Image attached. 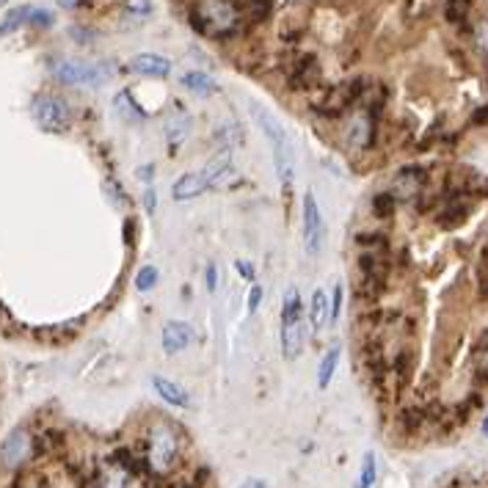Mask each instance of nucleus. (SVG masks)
I'll use <instances>...</instances> for the list:
<instances>
[{"mask_svg": "<svg viewBox=\"0 0 488 488\" xmlns=\"http://www.w3.org/2000/svg\"><path fill=\"white\" fill-rule=\"evenodd\" d=\"M281 351L284 358H295L304 351V314H301V298L298 290H287L284 309H281Z\"/></svg>", "mask_w": 488, "mask_h": 488, "instance_id": "nucleus-4", "label": "nucleus"}, {"mask_svg": "<svg viewBox=\"0 0 488 488\" xmlns=\"http://www.w3.org/2000/svg\"><path fill=\"white\" fill-rule=\"evenodd\" d=\"M3 3H6V0H0V6H3Z\"/></svg>", "mask_w": 488, "mask_h": 488, "instance_id": "nucleus-43", "label": "nucleus"}, {"mask_svg": "<svg viewBox=\"0 0 488 488\" xmlns=\"http://www.w3.org/2000/svg\"><path fill=\"white\" fill-rule=\"evenodd\" d=\"M50 69L67 86H102L116 72V67L113 64H105V61L86 64V61H64V58L61 61H53Z\"/></svg>", "mask_w": 488, "mask_h": 488, "instance_id": "nucleus-3", "label": "nucleus"}, {"mask_svg": "<svg viewBox=\"0 0 488 488\" xmlns=\"http://www.w3.org/2000/svg\"><path fill=\"white\" fill-rule=\"evenodd\" d=\"M240 488H267V486H265V480H246Z\"/></svg>", "mask_w": 488, "mask_h": 488, "instance_id": "nucleus-38", "label": "nucleus"}, {"mask_svg": "<svg viewBox=\"0 0 488 488\" xmlns=\"http://www.w3.org/2000/svg\"><path fill=\"white\" fill-rule=\"evenodd\" d=\"M152 389L160 395V398L166 400L169 405H177V408H185L190 398H188V392L174 384V381H169V378H163V375H152Z\"/></svg>", "mask_w": 488, "mask_h": 488, "instance_id": "nucleus-15", "label": "nucleus"}, {"mask_svg": "<svg viewBox=\"0 0 488 488\" xmlns=\"http://www.w3.org/2000/svg\"><path fill=\"white\" fill-rule=\"evenodd\" d=\"M185 130H188V122H185V119H179V116H174V119H169V122H166V135H169V141H172L174 146H177V144H182Z\"/></svg>", "mask_w": 488, "mask_h": 488, "instance_id": "nucleus-26", "label": "nucleus"}, {"mask_svg": "<svg viewBox=\"0 0 488 488\" xmlns=\"http://www.w3.org/2000/svg\"><path fill=\"white\" fill-rule=\"evenodd\" d=\"M375 141V113H370L367 108L354 111L345 122V144L351 149H367Z\"/></svg>", "mask_w": 488, "mask_h": 488, "instance_id": "nucleus-7", "label": "nucleus"}, {"mask_svg": "<svg viewBox=\"0 0 488 488\" xmlns=\"http://www.w3.org/2000/svg\"><path fill=\"white\" fill-rule=\"evenodd\" d=\"M477 378L488 384V348L480 354V358H477Z\"/></svg>", "mask_w": 488, "mask_h": 488, "instance_id": "nucleus-32", "label": "nucleus"}, {"mask_svg": "<svg viewBox=\"0 0 488 488\" xmlns=\"http://www.w3.org/2000/svg\"><path fill=\"white\" fill-rule=\"evenodd\" d=\"M125 11H127L130 17L144 20V17L152 14V0H125Z\"/></svg>", "mask_w": 488, "mask_h": 488, "instance_id": "nucleus-27", "label": "nucleus"}, {"mask_svg": "<svg viewBox=\"0 0 488 488\" xmlns=\"http://www.w3.org/2000/svg\"><path fill=\"white\" fill-rule=\"evenodd\" d=\"M177 452L179 442L169 425H155L149 431V449H146V455H149V466L155 472H160V475L169 472L174 466V461H177Z\"/></svg>", "mask_w": 488, "mask_h": 488, "instance_id": "nucleus-6", "label": "nucleus"}, {"mask_svg": "<svg viewBox=\"0 0 488 488\" xmlns=\"http://www.w3.org/2000/svg\"><path fill=\"white\" fill-rule=\"evenodd\" d=\"M287 81H290V89L307 91L314 89L320 83V64L312 53H298L287 69Z\"/></svg>", "mask_w": 488, "mask_h": 488, "instance_id": "nucleus-8", "label": "nucleus"}, {"mask_svg": "<svg viewBox=\"0 0 488 488\" xmlns=\"http://www.w3.org/2000/svg\"><path fill=\"white\" fill-rule=\"evenodd\" d=\"M235 265H237V270H240V276H243V279H246V281H251V284H254V267L249 265V263H246V260H237V263H235Z\"/></svg>", "mask_w": 488, "mask_h": 488, "instance_id": "nucleus-33", "label": "nucleus"}, {"mask_svg": "<svg viewBox=\"0 0 488 488\" xmlns=\"http://www.w3.org/2000/svg\"><path fill=\"white\" fill-rule=\"evenodd\" d=\"M193 340H196V331H193L190 323L169 320V323L163 326V351H166V354H179V351H185Z\"/></svg>", "mask_w": 488, "mask_h": 488, "instance_id": "nucleus-12", "label": "nucleus"}, {"mask_svg": "<svg viewBox=\"0 0 488 488\" xmlns=\"http://www.w3.org/2000/svg\"><path fill=\"white\" fill-rule=\"evenodd\" d=\"M249 111H251V116H254V122L260 125V130L265 133V138L270 141V146H273V158H276V174L281 179V185L284 188H290V182H293V144H290V135L287 130L281 127V122L267 111L265 105H260V102H251L249 105Z\"/></svg>", "mask_w": 488, "mask_h": 488, "instance_id": "nucleus-2", "label": "nucleus"}, {"mask_svg": "<svg viewBox=\"0 0 488 488\" xmlns=\"http://www.w3.org/2000/svg\"><path fill=\"white\" fill-rule=\"evenodd\" d=\"M135 177H138V179H149V177H152V166H146V169H138V172H135Z\"/></svg>", "mask_w": 488, "mask_h": 488, "instance_id": "nucleus-39", "label": "nucleus"}, {"mask_svg": "<svg viewBox=\"0 0 488 488\" xmlns=\"http://www.w3.org/2000/svg\"><path fill=\"white\" fill-rule=\"evenodd\" d=\"M144 207H146L149 216L155 213V188H146V193H144Z\"/></svg>", "mask_w": 488, "mask_h": 488, "instance_id": "nucleus-34", "label": "nucleus"}, {"mask_svg": "<svg viewBox=\"0 0 488 488\" xmlns=\"http://www.w3.org/2000/svg\"><path fill=\"white\" fill-rule=\"evenodd\" d=\"M475 45H477V50H480L483 55H488V20H483V22L475 28Z\"/></svg>", "mask_w": 488, "mask_h": 488, "instance_id": "nucleus-30", "label": "nucleus"}, {"mask_svg": "<svg viewBox=\"0 0 488 488\" xmlns=\"http://www.w3.org/2000/svg\"><path fill=\"white\" fill-rule=\"evenodd\" d=\"M216 281H218V276H216V265H207V287L216 290Z\"/></svg>", "mask_w": 488, "mask_h": 488, "instance_id": "nucleus-35", "label": "nucleus"}, {"mask_svg": "<svg viewBox=\"0 0 488 488\" xmlns=\"http://www.w3.org/2000/svg\"><path fill=\"white\" fill-rule=\"evenodd\" d=\"M204 190H207V179H204L202 172H199V174H182V177L172 185V196H174L177 202L196 199V196H202Z\"/></svg>", "mask_w": 488, "mask_h": 488, "instance_id": "nucleus-14", "label": "nucleus"}, {"mask_svg": "<svg viewBox=\"0 0 488 488\" xmlns=\"http://www.w3.org/2000/svg\"><path fill=\"white\" fill-rule=\"evenodd\" d=\"M375 483V455L367 452L364 455V463H361V475H358V486L356 488H372Z\"/></svg>", "mask_w": 488, "mask_h": 488, "instance_id": "nucleus-25", "label": "nucleus"}, {"mask_svg": "<svg viewBox=\"0 0 488 488\" xmlns=\"http://www.w3.org/2000/svg\"><path fill=\"white\" fill-rule=\"evenodd\" d=\"M337 361H340V348H331L328 354L323 356V361H320V370H317V386H320V389H326V386L331 384V378H334V370H337Z\"/></svg>", "mask_w": 488, "mask_h": 488, "instance_id": "nucleus-19", "label": "nucleus"}, {"mask_svg": "<svg viewBox=\"0 0 488 488\" xmlns=\"http://www.w3.org/2000/svg\"><path fill=\"white\" fill-rule=\"evenodd\" d=\"M483 340H486V348H488V331H486V334H483Z\"/></svg>", "mask_w": 488, "mask_h": 488, "instance_id": "nucleus-42", "label": "nucleus"}, {"mask_svg": "<svg viewBox=\"0 0 488 488\" xmlns=\"http://www.w3.org/2000/svg\"><path fill=\"white\" fill-rule=\"evenodd\" d=\"M246 11L251 20L263 22L267 14H270V0H246Z\"/></svg>", "mask_w": 488, "mask_h": 488, "instance_id": "nucleus-28", "label": "nucleus"}, {"mask_svg": "<svg viewBox=\"0 0 488 488\" xmlns=\"http://www.w3.org/2000/svg\"><path fill=\"white\" fill-rule=\"evenodd\" d=\"M158 267L155 265H144L141 270H138V276H135V287L141 290V293H149L155 284H158Z\"/></svg>", "mask_w": 488, "mask_h": 488, "instance_id": "nucleus-24", "label": "nucleus"}, {"mask_svg": "<svg viewBox=\"0 0 488 488\" xmlns=\"http://www.w3.org/2000/svg\"><path fill=\"white\" fill-rule=\"evenodd\" d=\"M31 113H34L36 125L47 133H64L72 125V111L67 108V102L58 97H50V94H42L31 102Z\"/></svg>", "mask_w": 488, "mask_h": 488, "instance_id": "nucleus-5", "label": "nucleus"}, {"mask_svg": "<svg viewBox=\"0 0 488 488\" xmlns=\"http://www.w3.org/2000/svg\"><path fill=\"white\" fill-rule=\"evenodd\" d=\"M31 17V8L28 6H20V8H14V11H8L6 14V20L0 22V36H6V34H11V31H17L25 20Z\"/></svg>", "mask_w": 488, "mask_h": 488, "instance_id": "nucleus-21", "label": "nucleus"}, {"mask_svg": "<svg viewBox=\"0 0 488 488\" xmlns=\"http://www.w3.org/2000/svg\"><path fill=\"white\" fill-rule=\"evenodd\" d=\"M395 207H398V199H395L389 190L372 196V213H375L378 218H392V216H395Z\"/></svg>", "mask_w": 488, "mask_h": 488, "instance_id": "nucleus-20", "label": "nucleus"}, {"mask_svg": "<svg viewBox=\"0 0 488 488\" xmlns=\"http://www.w3.org/2000/svg\"><path fill=\"white\" fill-rule=\"evenodd\" d=\"M304 246L309 257L320 254V246H323V216L314 202V193L304 196Z\"/></svg>", "mask_w": 488, "mask_h": 488, "instance_id": "nucleus-9", "label": "nucleus"}, {"mask_svg": "<svg viewBox=\"0 0 488 488\" xmlns=\"http://www.w3.org/2000/svg\"><path fill=\"white\" fill-rule=\"evenodd\" d=\"M422 188H425V172L411 166V169H403V172L395 174L389 193H392L398 202H411V199H417V196L422 193Z\"/></svg>", "mask_w": 488, "mask_h": 488, "instance_id": "nucleus-10", "label": "nucleus"}, {"mask_svg": "<svg viewBox=\"0 0 488 488\" xmlns=\"http://www.w3.org/2000/svg\"><path fill=\"white\" fill-rule=\"evenodd\" d=\"M127 69L133 75H144V78H166L172 72V61L163 55H155V53H141V55L130 58Z\"/></svg>", "mask_w": 488, "mask_h": 488, "instance_id": "nucleus-13", "label": "nucleus"}, {"mask_svg": "<svg viewBox=\"0 0 488 488\" xmlns=\"http://www.w3.org/2000/svg\"><path fill=\"white\" fill-rule=\"evenodd\" d=\"M196 34L207 39H226L240 28V8L235 0H196L188 8Z\"/></svg>", "mask_w": 488, "mask_h": 488, "instance_id": "nucleus-1", "label": "nucleus"}, {"mask_svg": "<svg viewBox=\"0 0 488 488\" xmlns=\"http://www.w3.org/2000/svg\"><path fill=\"white\" fill-rule=\"evenodd\" d=\"M28 455H31V436H28V431H22V428L11 431L8 439H6L3 447H0V458H3V463H6L8 469H14V466H20Z\"/></svg>", "mask_w": 488, "mask_h": 488, "instance_id": "nucleus-11", "label": "nucleus"}, {"mask_svg": "<svg viewBox=\"0 0 488 488\" xmlns=\"http://www.w3.org/2000/svg\"><path fill=\"white\" fill-rule=\"evenodd\" d=\"M475 122H477V125H488V105H486V108H480V111L475 113Z\"/></svg>", "mask_w": 488, "mask_h": 488, "instance_id": "nucleus-37", "label": "nucleus"}, {"mask_svg": "<svg viewBox=\"0 0 488 488\" xmlns=\"http://www.w3.org/2000/svg\"><path fill=\"white\" fill-rule=\"evenodd\" d=\"M466 213H469V210H466V204H463V202H452V204H444L442 213L436 216V221L442 223V226H447V229H452V226L463 223Z\"/></svg>", "mask_w": 488, "mask_h": 488, "instance_id": "nucleus-18", "label": "nucleus"}, {"mask_svg": "<svg viewBox=\"0 0 488 488\" xmlns=\"http://www.w3.org/2000/svg\"><path fill=\"white\" fill-rule=\"evenodd\" d=\"M55 3H58L61 8H81L86 0H55Z\"/></svg>", "mask_w": 488, "mask_h": 488, "instance_id": "nucleus-36", "label": "nucleus"}, {"mask_svg": "<svg viewBox=\"0 0 488 488\" xmlns=\"http://www.w3.org/2000/svg\"><path fill=\"white\" fill-rule=\"evenodd\" d=\"M309 326H312V331H323V328L328 326V298H326L323 290H314V293H312Z\"/></svg>", "mask_w": 488, "mask_h": 488, "instance_id": "nucleus-16", "label": "nucleus"}, {"mask_svg": "<svg viewBox=\"0 0 488 488\" xmlns=\"http://www.w3.org/2000/svg\"><path fill=\"white\" fill-rule=\"evenodd\" d=\"M483 433H486V436H488V417H486V419H483Z\"/></svg>", "mask_w": 488, "mask_h": 488, "instance_id": "nucleus-41", "label": "nucleus"}, {"mask_svg": "<svg viewBox=\"0 0 488 488\" xmlns=\"http://www.w3.org/2000/svg\"><path fill=\"white\" fill-rule=\"evenodd\" d=\"M356 243L358 249H367V251H386V237L381 232H358Z\"/></svg>", "mask_w": 488, "mask_h": 488, "instance_id": "nucleus-22", "label": "nucleus"}, {"mask_svg": "<svg viewBox=\"0 0 488 488\" xmlns=\"http://www.w3.org/2000/svg\"><path fill=\"white\" fill-rule=\"evenodd\" d=\"M260 304H263V287H260V284H251V293H249L246 307H249V312L254 314V312L260 309Z\"/></svg>", "mask_w": 488, "mask_h": 488, "instance_id": "nucleus-31", "label": "nucleus"}, {"mask_svg": "<svg viewBox=\"0 0 488 488\" xmlns=\"http://www.w3.org/2000/svg\"><path fill=\"white\" fill-rule=\"evenodd\" d=\"M182 86L196 91V94H213V91H218V83L210 75H204V72H188V75H182Z\"/></svg>", "mask_w": 488, "mask_h": 488, "instance_id": "nucleus-17", "label": "nucleus"}, {"mask_svg": "<svg viewBox=\"0 0 488 488\" xmlns=\"http://www.w3.org/2000/svg\"><path fill=\"white\" fill-rule=\"evenodd\" d=\"M340 312H342V284L337 281L334 290H331V304H328V323H337L340 320Z\"/></svg>", "mask_w": 488, "mask_h": 488, "instance_id": "nucleus-29", "label": "nucleus"}, {"mask_svg": "<svg viewBox=\"0 0 488 488\" xmlns=\"http://www.w3.org/2000/svg\"><path fill=\"white\" fill-rule=\"evenodd\" d=\"M125 237H127V243H133V221L125 223Z\"/></svg>", "mask_w": 488, "mask_h": 488, "instance_id": "nucleus-40", "label": "nucleus"}, {"mask_svg": "<svg viewBox=\"0 0 488 488\" xmlns=\"http://www.w3.org/2000/svg\"><path fill=\"white\" fill-rule=\"evenodd\" d=\"M469 8H472V0H447L444 14H447V20H449V22L461 25V22L469 17Z\"/></svg>", "mask_w": 488, "mask_h": 488, "instance_id": "nucleus-23", "label": "nucleus"}]
</instances>
